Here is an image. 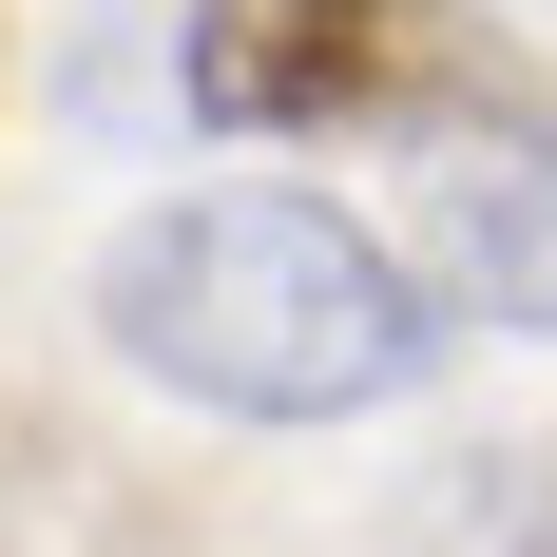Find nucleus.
I'll return each instance as SVG.
<instances>
[{
  "mask_svg": "<svg viewBox=\"0 0 557 557\" xmlns=\"http://www.w3.org/2000/svg\"><path fill=\"white\" fill-rule=\"evenodd\" d=\"M97 327L135 385L212 404V423H366V404H404L443 366V288L346 193L212 173V193H154L97 250Z\"/></svg>",
  "mask_w": 557,
  "mask_h": 557,
  "instance_id": "nucleus-1",
  "label": "nucleus"
},
{
  "mask_svg": "<svg viewBox=\"0 0 557 557\" xmlns=\"http://www.w3.org/2000/svg\"><path fill=\"white\" fill-rule=\"evenodd\" d=\"M173 97L212 115V135H288V154H327V135H461V115L539 97L461 0H193L173 20Z\"/></svg>",
  "mask_w": 557,
  "mask_h": 557,
  "instance_id": "nucleus-2",
  "label": "nucleus"
},
{
  "mask_svg": "<svg viewBox=\"0 0 557 557\" xmlns=\"http://www.w3.org/2000/svg\"><path fill=\"white\" fill-rule=\"evenodd\" d=\"M404 231H423V288L481 308V327H557V97H500L404 154Z\"/></svg>",
  "mask_w": 557,
  "mask_h": 557,
  "instance_id": "nucleus-3",
  "label": "nucleus"
},
{
  "mask_svg": "<svg viewBox=\"0 0 557 557\" xmlns=\"http://www.w3.org/2000/svg\"><path fill=\"white\" fill-rule=\"evenodd\" d=\"M500 539H519V557H557V461H500Z\"/></svg>",
  "mask_w": 557,
  "mask_h": 557,
  "instance_id": "nucleus-4",
  "label": "nucleus"
}]
</instances>
